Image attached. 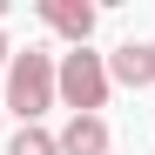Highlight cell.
Wrapping results in <instances>:
<instances>
[{
	"label": "cell",
	"mask_w": 155,
	"mask_h": 155,
	"mask_svg": "<svg viewBox=\"0 0 155 155\" xmlns=\"http://www.w3.org/2000/svg\"><path fill=\"white\" fill-rule=\"evenodd\" d=\"M0 68H7V34H0Z\"/></svg>",
	"instance_id": "obj_7"
},
{
	"label": "cell",
	"mask_w": 155,
	"mask_h": 155,
	"mask_svg": "<svg viewBox=\"0 0 155 155\" xmlns=\"http://www.w3.org/2000/svg\"><path fill=\"white\" fill-rule=\"evenodd\" d=\"M7 108L20 115V128H41V115L54 108V54H7Z\"/></svg>",
	"instance_id": "obj_2"
},
{
	"label": "cell",
	"mask_w": 155,
	"mask_h": 155,
	"mask_svg": "<svg viewBox=\"0 0 155 155\" xmlns=\"http://www.w3.org/2000/svg\"><path fill=\"white\" fill-rule=\"evenodd\" d=\"M148 61H155V41H148Z\"/></svg>",
	"instance_id": "obj_8"
},
{
	"label": "cell",
	"mask_w": 155,
	"mask_h": 155,
	"mask_svg": "<svg viewBox=\"0 0 155 155\" xmlns=\"http://www.w3.org/2000/svg\"><path fill=\"white\" fill-rule=\"evenodd\" d=\"M108 54H88V47H68L54 61V101H68L74 115H101L108 108Z\"/></svg>",
	"instance_id": "obj_1"
},
{
	"label": "cell",
	"mask_w": 155,
	"mask_h": 155,
	"mask_svg": "<svg viewBox=\"0 0 155 155\" xmlns=\"http://www.w3.org/2000/svg\"><path fill=\"white\" fill-rule=\"evenodd\" d=\"M7 155H61V148H54V135H47V128H20V135L7 142Z\"/></svg>",
	"instance_id": "obj_6"
},
{
	"label": "cell",
	"mask_w": 155,
	"mask_h": 155,
	"mask_svg": "<svg viewBox=\"0 0 155 155\" xmlns=\"http://www.w3.org/2000/svg\"><path fill=\"white\" fill-rule=\"evenodd\" d=\"M108 121H101V115H68V128H61V135H54V148L61 155H108Z\"/></svg>",
	"instance_id": "obj_4"
},
{
	"label": "cell",
	"mask_w": 155,
	"mask_h": 155,
	"mask_svg": "<svg viewBox=\"0 0 155 155\" xmlns=\"http://www.w3.org/2000/svg\"><path fill=\"white\" fill-rule=\"evenodd\" d=\"M108 81L115 88H148L155 81V61H148V41H121L108 54Z\"/></svg>",
	"instance_id": "obj_5"
},
{
	"label": "cell",
	"mask_w": 155,
	"mask_h": 155,
	"mask_svg": "<svg viewBox=\"0 0 155 155\" xmlns=\"http://www.w3.org/2000/svg\"><path fill=\"white\" fill-rule=\"evenodd\" d=\"M41 20H47V27H54L68 47H88V34H94V7H88V0H41Z\"/></svg>",
	"instance_id": "obj_3"
}]
</instances>
